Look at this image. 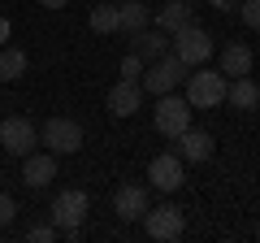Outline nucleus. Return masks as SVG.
I'll return each mask as SVG.
<instances>
[{
	"mask_svg": "<svg viewBox=\"0 0 260 243\" xmlns=\"http://www.w3.org/2000/svg\"><path fill=\"white\" fill-rule=\"evenodd\" d=\"M87 208H91L87 191H78V187L56 191V200H52V226L65 234V239H78V230H83V222H87Z\"/></svg>",
	"mask_w": 260,
	"mask_h": 243,
	"instance_id": "1",
	"label": "nucleus"
},
{
	"mask_svg": "<svg viewBox=\"0 0 260 243\" xmlns=\"http://www.w3.org/2000/svg\"><path fill=\"white\" fill-rule=\"evenodd\" d=\"M5 39H9V22L0 18V44H5Z\"/></svg>",
	"mask_w": 260,
	"mask_h": 243,
	"instance_id": "27",
	"label": "nucleus"
},
{
	"mask_svg": "<svg viewBox=\"0 0 260 243\" xmlns=\"http://www.w3.org/2000/svg\"><path fill=\"white\" fill-rule=\"evenodd\" d=\"M113 5H121V0H113Z\"/></svg>",
	"mask_w": 260,
	"mask_h": 243,
	"instance_id": "29",
	"label": "nucleus"
},
{
	"mask_svg": "<svg viewBox=\"0 0 260 243\" xmlns=\"http://www.w3.org/2000/svg\"><path fill=\"white\" fill-rule=\"evenodd\" d=\"M152 122H156V131H160V135L178 139V135L191 126V104H186V96L165 92V96L156 100V109H152Z\"/></svg>",
	"mask_w": 260,
	"mask_h": 243,
	"instance_id": "4",
	"label": "nucleus"
},
{
	"mask_svg": "<svg viewBox=\"0 0 260 243\" xmlns=\"http://www.w3.org/2000/svg\"><path fill=\"white\" fill-rule=\"evenodd\" d=\"M113 213H117L121 222H139V217L148 213V187H139V183H121V187L113 191Z\"/></svg>",
	"mask_w": 260,
	"mask_h": 243,
	"instance_id": "10",
	"label": "nucleus"
},
{
	"mask_svg": "<svg viewBox=\"0 0 260 243\" xmlns=\"http://www.w3.org/2000/svg\"><path fill=\"white\" fill-rule=\"evenodd\" d=\"M91 31L95 35H113V31H117V5H95L91 9Z\"/></svg>",
	"mask_w": 260,
	"mask_h": 243,
	"instance_id": "20",
	"label": "nucleus"
},
{
	"mask_svg": "<svg viewBox=\"0 0 260 243\" xmlns=\"http://www.w3.org/2000/svg\"><path fill=\"white\" fill-rule=\"evenodd\" d=\"M225 100L234 104V109H256L260 104V87H256V78L251 74H243V78H230V83H225Z\"/></svg>",
	"mask_w": 260,
	"mask_h": 243,
	"instance_id": "17",
	"label": "nucleus"
},
{
	"mask_svg": "<svg viewBox=\"0 0 260 243\" xmlns=\"http://www.w3.org/2000/svg\"><path fill=\"white\" fill-rule=\"evenodd\" d=\"M174 56L182 66H204L208 56H213V35H208L204 26L186 22L182 31H174Z\"/></svg>",
	"mask_w": 260,
	"mask_h": 243,
	"instance_id": "3",
	"label": "nucleus"
},
{
	"mask_svg": "<svg viewBox=\"0 0 260 243\" xmlns=\"http://www.w3.org/2000/svg\"><path fill=\"white\" fill-rule=\"evenodd\" d=\"M22 74H26V52H22V48H5V44H0V78L13 83V78H22Z\"/></svg>",
	"mask_w": 260,
	"mask_h": 243,
	"instance_id": "19",
	"label": "nucleus"
},
{
	"mask_svg": "<svg viewBox=\"0 0 260 243\" xmlns=\"http://www.w3.org/2000/svg\"><path fill=\"white\" fill-rule=\"evenodd\" d=\"M148 26V5H139V0H121L117 5V31H126V35H135V31Z\"/></svg>",
	"mask_w": 260,
	"mask_h": 243,
	"instance_id": "18",
	"label": "nucleus"
},
{
	"mask_svg": "<svg viewBox=\"0 0 260 243\" xmlns=\"http://www.w3.org/2000/svg\"><path fill=\"white\" fill-rule=\"evenodd\" d=\"M26 165H22V178H26V187H48L56 178V152H26Z\"/></svg>",
	"mask_w": 260,
	"mask_h": 243,
	"instance_id": "12",
	"label": "nucleus"
},
{
	"mask_svg": "<svg viewBox=\"0 0 260 243\" xmlns=\"http://www.w3.org/2000/svg\"><path fill=\"white\" fill-rule=\"evenodd\" d=\"M217 13H230V9H239V0H208Z\"/></svg>",
	"mask_w": 260,
	"mask_h": 243,
	"instance_id": "25",
	"label": "nucleus"
},
{
	"mask_svg": "<svg viewBox=\"0 0 260 243\" xmlns=\"http://www.w3.org/2000/svg\"><path fill=\"white\" fill-rule=\"evenodd\" d=\"M0 143H5V152H9V157H26V152H35V143H39L35 122L9 117L5 126H0Z\"/></svg>",
	"mask_w": 260,
	"mask_h": 243,
	"instance_id": "8",
	"label": "nucleus"
},
{
	"mask_svg": "<svg viewBox=\"0 0 260 243\" xmlns=\"http://www.w3.org/2000/svg\"><path fill=\"white\" fill-rule=\"evenodd\" d=\"M39 5H44V9H65L70 0H39Z\"/></svg>",
	"mask_w": 260,
	"mask_h": 243,
	"instance_id": "26",
	"label": "nucleus"
},
{
	"mask_svg": "<svg viewBox=\"0 0 260 243\" xmlns=\"http://www.w3.org/2000/svg\"><path fill=\"white\" fill-rule=\"evenodd\" d=\"M13 217H18V204H13V196H5V191H0V226H9Z\"/></svg>",
	"mask_w": 260,
	"mask_h": 243,
	"instance_id": "23",
	"label": "nucleus"
},
{
	"mask_svg": "<svg viewBox=\"0 0 260 243\" xmlns=\"http://www.w3.org/2000/svg\"><path fill=\"white\" fill-rule=\"evenodd\" d=\"M148 178H152V187H156V191H178V187H182V157H178V152L152 157Z\"/></svg>",
	"mask_w": 260,
	"mask_h": 243,
	"instance_id": "11",
	"label": "nucleus"
},
{
	"mask_svg": "<svg viewBox=\"0 0 260 243\" xmlns=\"http://www.w3.org/2000/svg\"><path fill=\"white\" fill-rule=\"evenodd\" d=\"M44 148L48 152H78L83 148V126L78 122H70V117H48L44 122Z\"/></svg>",
	"mask_w": 260,
	"mask_h": 243,
	"instance_id": "7",
	"label": "nucleus"
},
{
	"mask_svg": "<svg viewBox=\"0 0 260 243\" xmlns=\"http://www.w3.org/2000/svg\"><path fill=\"white\" fill-rule=\"evenodd\" d=\"M178 157H182V161H208V157H213V135L186 126V131L178 135Z\"/></svg>",
	"mask_w": 260,
	"mask_h": 243,
	"instance_id": "14",
	"label": "nucleus"
},
{
	"mask_svg": "<svg viewBox=\"0 0 260 243\" xmlns=\"http://www.w3.org/2000/svg\"><path fill=\"white\" fill-rule=\"evenodd\" d=\"M30 239H35V243H52L56 239V226H30Z\"/></svg>",
	"mask_w": 260,
	"mask_h": 243,
	"instance_id": "24",
	"label": "nucleus"
},
{
	"mask_svg": "<svg viewBox=\"0 0 260 243\" xmlns=\"http://www.w3.org/2000/svg\"><path fill=\"white\" fill-rule=\"evenodd\" d=\"M225 83L230 78L221 70H200V74H186V104L191 109H217L225 100Z\"/></svg>",
	"mask_w": 260,
	"mask_h": 243,
	"instance_id": "2",
	"label": "nucleus"
},
{
	"mask_svg": "<svg viewBox=\"0 0 260 243\" xmlns=\"http://www.w3.org/2000/svg\"><path fill=\"white\" fill-rule=\"evenodd\" d=\"M143 226H148V239L174 243V239H182L186 217H182V208H174V204H156V208H148V213H143Z\"/></svg>",
	"mask_w": 260,
	"mask_h": 243,
	"instance_id": "6",
	"label": "nucleus"
},
{
	"mask_svg": "<svg viewBox=\"0 0 260 243\" xmlns=\"http://www.w3.org/2000/svg\"><path fill=\"white\" fill-rule=\"evenodd\" d=\"M256 239H260V226H256Z\"/></svg>",
	"mask_w": 260,
	"mask_h": 243,
	"instance_id": "28",
	"label": "nucleus"
},
{
	"mask_svg": "<svg viewBox=\"0 0 260 243\" xmlns=\"http://www.w3.org/2000/svg\"><path fill=\"white\" fill-rule=\"evenodd\" d=\"M182 61H178L174 52H165V56H156V61H148V74L139 78L143 87H148V96H165V92H174V87H182Z\"/></svg>",
	"mask_w": 260,
	"mask_h": 243,
	"instance_id": "5",
	"label": "nucleus"
},
{
	"mask_svg": "<svg viewBox=\"0 0 260 243\" xmlns=\"http://www.w3.org/2000/svg\"><path fill=\"white\" fill-rule=\"evenodd\" d=\"M239 18L247 22L251 31H260V0H239Z\"/></svg>",
	"mask_w": 260,
	"mask_h": 243,
	"instance_id": "21",
	"label": "nucleus"
},
{
	"mask_svg": "<svg viewBox=\"0 0 260 243\" xmlns=\"http://www.w3.org/2000/svg\"><path fill=\"white\" fill-rule=\"evenodd\" d=\"M121 78H143V56H121Z\"/></svg>",
	"mask_w": 260,
	"mask_h": 243,
	"instance_id": "22",
	"label": "nucleus"
},
{
	"mask_svg": "<svg viewBox=\"0 0 260 243\" xmlns=\"http://www.w3.org/2000/svg\"><path fill=\"white\" fill-rule=\"evenodd\" d=\"M143 104V83L139 78H121V83L109 87V113L113 117H135Z\"/></svg>",
	"mask_w": 260,
	"mask_h": 243,
	"instance_id": "9",
	"label": "nucleus"
},
{
	"mask_svg": "<svg viewBox=\"0 0 260 243\" xmlns=\"http://www.w3.org/2000/svg\"><path fill=\"white\" fill-rule=\"evenodd\" d=\"M217 70H221L225 78L251 74V48H247V44H225V48H221V61H217Z\"/></svg>",
	"mask_w": 260,
	"mask_h": 243,
	"instance_id": "15",
	"label": "nucleus"
},
{
	"mask_svg": "<svg viewBox=\"0 0 260 243\" xmlns=\"http://www.w3.org/2000/svg\"><path fill=\"white\" fill-rule=\"evenodd\" d=\"M130 52L135 56H143V61H156V56H165L169 52V39H165V31H135V35H130Z\"/></svg>",
	"mask_w": 260,
	"mask_h": 243,
	"instance_id": "13",
	"label": "nucleus"
},
{
	"mask_svg": "<svg viewBox=\"0 0 260 243\" xmlns=\"http://www.w3.org/2000/svg\"><path fill=\"white\" fill-rule=\"evenodd\" d=\"M191 13H195L191 0H165V5H160V13H156V26L165 31V35H174V31H182L186 22H191Z\"/></svg>",
	"mask_w": 260,
	"mask_h": 243,
	"instance_id": "16",
	"label": "nucleus"
}]
</instances>
